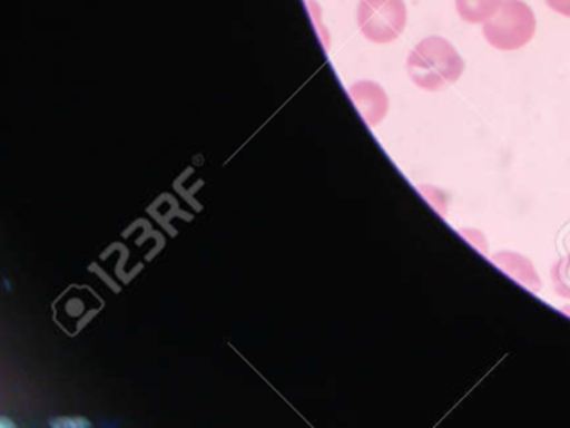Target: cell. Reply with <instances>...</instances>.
Segmentation results:
<instances>
[{
    "label": "cell",
    "instance_id": "obj_1",
    "mask_svg": "<svg viewBox=\"0 0 570 428\" xmlns=\"http://www.w3.org/2000/svg\"><path fill=\"white\" fill-rule=\"evenodd\" d=\"M463 69L465 62L459 50L442 36L420 40L406 59L410 79L423 90H440L455 84L462 77Z\"/></svg>",
    "mask_w": 570,
    "mask_h": 428
},
{
    "label": "cell",
    "instance_id": "obj_2",
    "mask_svg": "<svg viewBox=\"0 0 570 428\" xmlns=\"http://www.w3.org/2000/svg\"><path fill=\"white\" fill-rule=\"evenodd\" d=\"M483 37L499 50H517L532 40L537 29L533 10L522 0H503L492 19L482 23Z\"/></svg>",
    "mask_w": 570,
    "mask_h": 428
},
{
    "label": "cell",
    "instance_id": "obj_3",
    "mask_svg": "<svg viewBox=\"0 0 570 428\" xmlns=\"http://www.w3.org/2000/svg\"><path fill=\"white\" fill-rule=\"evenodd\" d=\"M409 20L403 0H360L356 22L363 36L375 43H390L402 36Z\"/></svg>",
    "mask_w": 570,
    "mask_h": 428
},
{
    "label": "cell",
    "instance_id": "obj_4",
    "mask_svg": "<svg viewBox=\"0 0 570 428\" xmlns=\"http://www.w3.org/2000/svg\"><path fill=\"white\" fill-rule=\"evenodd\" d=\"M350 97L368 126L375 127L389 113V96L385 89L372 80H360L348 89Z\"/></svg>",
    "mask_w": 570,
    "mask_h": 428
},
{
    "label": "cell",
    "instance_id": "obj_5",
    "mask_svg": "<svg viewBox=\"0 0 570 428\" xmlns=\"http://www.w3.org/2000/svg\"><path fill=\"white\" fill-rule=\"evenodd\" d=\"M492 263L497 264L503 273L529 288L533 293L540 290V280L537 276L535 268L522 254L513 253V251H502V253L493 254Z\"/></svg>",
    "mask_w": 570,
    "mask_h": 428
},
{
    "label": "cell",
    "instance_id": "obj_6",
    "mask_svg": "<svg viewBox=\"0 0 570 428\" xmlns=\"http://www.w3.org/2000/svg\"><path fill=\"white\" fill-rule=\"evenodd\" d=\"M503 0H455L456 12L469 23H485L495 16Z\"/></svg>",
    "mask_w": 570,
    "mask_h": 428
},
{
    "label": "cell",
    "instance_id": "obj_7",
    "mask_svg": "<svg viewBox=\"0 0 570 428\" xmlns=\"http://www.w3.org/2000/svg\"><path fill=\"white\" fill-rule=\"evenodd\" d=\"M552 284L556 293L560 298L570 300V254L569 256L560 257L552 266Z\"/></svg>",
    "mask_w": 570,
    "mask_h": 428
},
{
    "label": "cell",
    "instance_id": "obj_8",
    "mask_svg": "<svg viewBox=\"0 0 570 428\" xmlns=\"http://www.w3.org/2000/svg\"><path fill=\"white\" fill-rule=\"evenodd\" d=\"M552 10H556L557 13H560V16L570 17V0H563L562 3H559V6L553 7Z\"/></svg>",
    "mask_w": 570,
    "mask_h": 428
},
{
    "label": "cell",
    "instance_id": "obj_9",
    "mask_svg": "<svg viewBox=\"0 0 570 428\" xmlns=\"http://www.w3.org/2000/svg\"><path fill=\"white\" fill-rule=\"evenodd\" d=\"M563 0H547V3H549L550 9H553V7L559 6V3H562Z\"/></svg>",
    "mask_w": 570,
    "mask_h": 428
}]
</instances>
